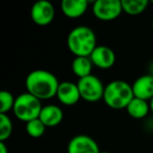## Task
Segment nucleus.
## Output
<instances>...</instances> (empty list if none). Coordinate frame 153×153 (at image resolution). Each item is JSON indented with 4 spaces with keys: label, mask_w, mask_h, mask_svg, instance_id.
<instances>
[{
    "label": "nucleus",
    "mask_w": 153,
    "mask_h": 153,
    "mask_svg": "<svg viewBox=\"0 0 153 153\" xmlns=\"http://www.w3.org/2000/svg\"><path fill=\"white\" fill-rule=\"evenodd\" d=\"M59 81L57 76L51 71L36 69L27 74L25 79V87L28 94L42 100H48L57 96Z\"/></svg>",
    "instance_id": "1"
},
{
    "label": "nucleus",
    "mask_w": 153,
    "mask_h": 153,
    "mask_svg": "<svg viewBox=\"0 0 153 153\" xmlns=\"http://www.w3.org/2000/svg\"><path fill=\"white\" fill-rule=\"evenodd\" d=\"M67 47L74 57H90L97 47V37L90 27H74L67 36Z\"/></svg>",
    "instance_id": "2"
},
{
    "label": "nucleus",
    "mask_w": 153,
    "mask_h": 153,
    "mask_svg": "<svg viewBox=\"0 0 153 153\" xmlns=\"http://www.w3.org/2000/svg\"><path fill=\"white\" fill-rule=\"evenodd\" d=\"M133 98L134 94L132 85L125 81L115 80L105 86L103 100L107 106L112 109L127 108Z\"/></svg>",
    "instance_id": "3"
},
{
    "label": "nucleus",
    "mask_w": 153,
    "mask_h": 153,
    "mask_svg": "<svg viewBox=\"0 0 153 153\" xmlns=\"http://www.w3.org/2000/svg\"><path fill=\"white\" fill-rule=\"evenodd\" d=\"M43 106L41 101L28 92L20 94L16 98L13 112L18 120L22 122H28L39 119Z\"/></svg>",
    "instance_id": "4"
},
{
    "label": "nucleus",
    "mask_w": 153,
    "mask_h": 153,
    "mask_svg": "<svg viewBox=\"0 0 153 153\" xmlns=\"http://www.w3.org/2000/svg\"><path fill=\"white\" fill-rule=\"evenodd\" d=\"M78 87L81 94V99L89 103H96L103 99L105 87L98 76L90 74L83 79H79Z\"/></svg>",
    "instance_id": "5"
},
{
    "label": "nucleus",
    "mask_w": 153,
    "mask_h": 153,
    "mask_svg": "<svg viewBox=\"0 0 153 153\" xmlns=\"http://www.w3.org/2000/svg\"><path fill=\"white\" fill-rule=\"evenodd\" d=\"M92 12L101 21H112L123 12L121 0H97L92 5Z\"/></svg>",
    "instance_id": "6"
},
{
    "label": "nucleus",
    "mask_w": 153,
    "mask_h": 153,
    "mask_svg": "<svg viewBox=\"0 0 153 153\" xmlns=\"http://www.w3.org/2000/svg\"><path fill=\"white\" fill-rule=\"evenodd\" d=\"M30 18L39 26L48 25L55 18V7L47 0L37 1L30 10Z\"/></svg>",
    "instance_id": "7"
},
{
    "label": "nucleus",
    "mask_w": 153,
    "mask_h": 153,
    "mask_svg": "<svg viewBox=\"0 0 153 153\" xmlns=\"http://www.w3.org/2000/svg\"><path fill=\"white\" fill-rule=\"evenodd\" d=\"M98 144L92 137L79 134L70 140L67 146V153H100Z\"/></svg>",
    "instance_id": "8"
},
{
    "label": "nucleus",
    "mask_w": 153,
    "mask_h": 153,
    "mask_svg": "<svg viewBox=\"0 0 153 153\" xmlns=\"http://www.w3.org/2000/svg\"><path fill=\"white\" fill-rule=\"evenodd\" d=\"M56 97L65 106H72L76 104L81 99L78 84L69 81H64L60 83Z\"/></svg>",
    "instance_id": "9"
},
{
    "label": "nucleus",
    "mask_w": 153,
    "mask_h": 153,
    "mask_svg": "<svg viewBox=\"0 0 153 153\" xmlns=\"http://www.w3.org/2000/svg\"><path fill=\"white\" fill-rule=\"evenodd\" d=\"M89 58L94 66H97L100 69H109L115 63L114 51L105 45L97 46Z\"/></svg>",
    "instance_id": "10"
},
{
    "label": "nucleus",
    "mask_w": 153,
    "mask_h": 153,
    "mask_svg": "<svg viewBox=\"0 0 153 153\" xmlns=\"http://www.w3.org/2000/svg\"><path fill=\"white\" fill-rule=\"evenodd\" d=\"M134 98L150 101L153 98V76L150 74L140 76L132 84Z\"/></svg>",
    "instance_id": "11"
},
{
    "label": "nucleus",
    "mask_w": 153,
    "mask_h": 153,
    "mask_svg": "<svg viewBox=\"0 0 153 153\" xmlns=\"http://www.w3.org/2000/svg\"><path fill=\"white\" fill-rule=\"evenodd\" d=\"M88 3L87 0H63L61 2V10L67 18L76 19L86 13Z\"/></svg>",
    "instance_id": "12"
},
{
    "label": "nucleus",
    "mask_w": 153,
    "mask_h": 153,
    "mask_svg": "<svg viewBox=\"0 0 153 153\" xmlns=\"http://www.w3.org/2000/svg\"><path fill=\"white\" fill-rule=\"evenodd\" d=\"M39 119L45 127H56L63 120V111L57 105H46L43 106Z\"/></svg>",
    "instance_id": "13"
},
{
    "label": "nucleus",
    "mask_w": 153,
    "mask_h": 153,
    "mask_svg": "<svg viewBox=\"0 0 153 153\" xmlns=\"http://www.w3.org/2000/svg\"><path fill=\"white\" fill-rule=\"evenodd\" d=\"M92 66L94 64L89 57H74L71 63V69L79 79H83L92 74Z\"/></svg>",
    "instance_id": "14"
},
{
    "label": "nucleus",
    "mask_w": 153,
    "mask_h": 153,
    "mask_svg": "<svg viewBox=\"0 0 153 153\" xmlns=\"http://www.w3.org/2000/svg\"><path fill=\"white\" fill-rule=\"evenodd\" d=\"M127 112L131 117L135 120L144 119L150 110V104L147 101L138 98H133V100L127 106Z\"/></svg>",
    "instance_id": "15"
},
{
    "label": "nucleus",
    "mask_w": 153,
    "mask_h": 153,
    "mask_svg": "<svg viewBox=\"0 0 153 153\" xmlns=\"http://www.w3.org/2000/svg\"><path fill=\"white\" fill-rule=\"evenodd\" d=\"M149 1L147 0H122L123 12L131 16L142 14L147 9Z\"/></svg>",
    "instance_id": "16"
},
{
    "label": "nucleus",
    "mask_w": 153,
    "mask_h": 153,
    "mask_svg": "<svg viewBox=\"0 0 153 153\" xmlns=\"http://www.w3.org/2000/svg\"><path fill=\"white\" fill-rule=\"evenodd\" d=\"M26 132L30 137L34 138H38L44 134L45 132V125L41 122L40 119H36L33 120V121L26 123Z\"/></svg>",
    "instance_id": "17"
},
{
    "label": "nucleus",
    "mask_w": 153,
    "mask_h": 153,
    "mask_svg": "<svg viewBox=\"0 0 153 153\" xmlns=\"http://www.w3.org/2000/svg\"><path fill=\"white\" fill-rule=\"evenodd\" d=\"M13 132V123L7 114L0 113V142H4Z\"/></svg>",
    "instance_id": "18"
},
{
    "label": "nucleus",
    "mask_w": 153,
    "mask_h": 153,
    "mask_svg": "<svg viewBox=\"0 0 153 153\" xmlns=\"http://www.w3.org/2000/svg\"><path fill=\"white\" fill-rule=\"evenodd\" d=\"M15 100L14 96L10 91L2 90L0 92V102H1V107H0V113L2 114H7L11 110H13L14 105H15Z\"/></svg>",
    "instance_id": "19"
},
{
    "label": "nucleus",
    "mask_w": 153,
    "mask_h": 153,
    "mask_svg": "<svg viewBox=\"0 0 153 153\" xmlns=\"http://www.w3.org/2000/svg\"><path fill=\"white\" fill-rule=\"evenodd\" d=\"M0 153H9L7 147L4 142H0Z\"/></svg>",
    "instance_id": "20"
},
{
    "label": "nucleus",
    "mask_w": 153,
    "mask_h": 153,
    "mask_svg": "<svg viewBox=\"0 0 153 153\" xmlns=\"http://www.w3.org/2000/svg\"><path fill=\"white\" fill-rule=\"evenodd\" d=\"M149 71H150L151 76H153V62L150 64V67H149Z\"/></svg>",
    "instance_id": "21"
},
{
    "label": "nucleus",
    "mask_w": 153,
    "mask_h": 153,
    "mask_svg": "<svg viewBox=\"0 0 153 153\" xmlns=\"http://www.w3.org/2000/svg\"><path fill=\"white\" fill-rule=\"evenodd\" d=\"M149 104H150V110L153 112V98L150 100V102H149Z\"/></svg>",
    "instance_id": "22"
},
{
    "label": "nucleus",
    "mask_w": 153,
    "mask_h": 153,
    "mask_svg": "<svg viewBox=\"0 0 153 153\" xmlns=\"http://www.w3.org/2000/svg\"><path fill=\"white\" fill-rule=\"evenodd\" d=\"M100 153H110V152H107V151H101Z\"/></svg>",
    "instance_id": "23"
},
{
    "label": "nucleus",
    "mask_w": 153,
    "mask_h": 153,
    "mask_svg": "<svg viewBox=\"0 0 153 153\" xmlns=\"http://www.w3.org/2000/svg\"><path fill=\"white\" fill-rule=\"evenodd\" d=\"M151 3H152V4H153V0H152V1H151Z\"/></svg>",
    "instance_id": "24"
},
{
    "label": "nucleus",
    "mask_w": 153,
    "mask_h": 153,
    "mask_svg": "<svg viewBox=\"0 0 153 153\" xmlns=\"http://www.w3.org/2000/svg\"><path fill=\"white\" fill-rule=\"evenodd\" d=\"M152 28H153V21H152Z\"/></svg>",
    "instance_id": "25"
}]
</instances>
